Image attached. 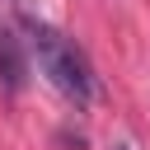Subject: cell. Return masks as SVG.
Returning <instances> with one entry per match:
<instances>
[{
	"mask_svg": "<svg viewBox=\"0 0 150 150\" xmlns=\"http://www.w3.org/2000/svg\"><path fill=\"white\" fill-rule=\"evenodd\" d=\"M23 33H28V52L38 56V70H42L75 108H84V103L94 98V66H89V56H84L61 28H52V23H42V19H23Z\"/></svg>",
	"mask_w": 150,
	"mask_h": 150,
	"instance_id": "obj_1",
	"label": "cell"
},
{
	"mask_svg": "<svg viewBox=\"0 0 150 150\" xmlns=\"http://www.w3.org/2000/svg\"><path fill=\"white\" fill-rule=\"evenodd\" d=\"M23 75H28V66H23L19 38L9 28H0V84H5V94H19L23 89Z\"/></svg>",
	"mask_w": 150,
	"mask_h": 150,
	"instance_id": "obj_2",
	"label": "cell"
},
{
	"mask_svg": "<svg viewBox=\"0 0 150 150\" xmlns=\"http://www.w3.org/2000/svg\"><path fill=\"white\" fill-rule=\"evenodd\" d=\"M117 150H131V145H117Z\"/></svg>",
	"mask_w": 150,
	"mask_h": 150,
	"instance_id": "obj_3",
	"label": "cell"
}]
</instances>
